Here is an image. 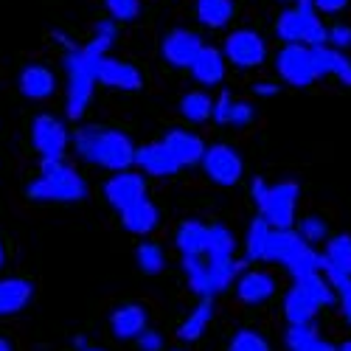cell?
Wrapping results in <instances>:
<instances>
[{"mask_svg": "<svg viewBox=\"0 0 351 351\" xmlns=\"http://www.w3.org/2000/svg\"><path fill=\"white\" fill-rule=\"evenodd\" d=\"M73 146L84 160L99 163L110 171H124L135 163V143L121 130L82 127L73 135Z\"/></svg>", "mask_w": 351, "mask_h": 351, "instance_id": "1", "label": "cell"}, {"mask_svg": "<svg viewBox=\"0 0 351 351\" xmlns=\"http://www.w3.org/2000/svg\"><path fill=\"white\" fill-rule=\"evenodd\" d=\"M28 197L43 202H79L87 197V183L62 158H43L40 178L28 186Z\"/></svg>", "mask_w": 351, "mask_h": 351, "instance_id": "2", "label": "cell"}, {"mask_svg": "<svg viewBox=\"0 0 351 351\" xmlns=\"http://www.w3.org/2000/svg\"><path fill=\"white\" fill-rule=\"evenodd\" d=\"M265 261H278V265H284L289 270L292 278L324 267V256L315 253L309 247V242H304L301 233L292 230V228H273L270 230L267 245H265Z\"/></svg>", "mask_w": 351, "mask_h": 351, "instance_id": "3", "label": "cell"}, {"mask_svg": "<svg viewBox=\"0 0 351 351\" xmlns=\"http://www.w3.org/2000/svg\"><path fill=\"white\" fill-rule=\"evenodd\" d=\"M65 71H68V104L65 112L68 119H82L87 104L93 99V87H96V76H93V65L99 56L87 53L84 48H76L73 43L65 48Z\"/></svg>", "mask_w": 351, "mask_h": 351, "instance_id": "4", "label": "cell"}, {"mask_svg": "<svg viewBox=\"0 0 351 351\" xmlns=\"http://www.w3.org/2000/svg\"><path fill=\"white\" fill-rule=\"evenodd\" d=\"M298 183H278L267 186L265 180H253V199L258 206V217H265L270 228H292L295 225V202H298Z\"/></svg>", "mask_w": 351, "mask_h": 351, "instance_id": "5", "label": "cell"}, {"mask_svg": "<svg viewBox=\"0 0 351 351\" xmlns=\"http://www.w3.org/2000/svg\"><path fill=\"white\" fill-rule=\"evenodd\" d=\"M276 68H278L281 79L287 84H292V87H306V84H312L317 79L312 45H304V43H287L278 51Z\"/></svg>", "mask_w": 351, "mask_h": 351, "instance_id": "6", "label": "cell"}, {"mask_svg": "<svg viewBox=\"0 0 351 351\" xmlns=\"http://www.w3.org/2000/svg\"><path fill=\"white\" fill-rule=\"evenodd\" d=\"M222 53H225V60L233 62L237 68H258L267 60V43L258 32H253V28H239V32L228 34Z\"/></svg>", "mask_w": 351, "mask_h": 351, "instance_id": "7", "label": "cell"}, {"mask_svg": "<svg viewBox=\"0 0 351 351\" xmlns=\"http://www.w3.org/2000/svg\"><path fill=\"white\" fill-rule=\"evenodd\" d=\"M202 169L206 174L219 183V186H237L245 174V163L239 158V152L233 149L228 143H214V146H206V155H202Z\"/></svg>", "mask_w": 351, "mask_h": 351, "instance_id": "8", "label": "cell"}, {"mask_svg": "<svg viewBox=\"0 0 351 351\" xmlns=\"http://www.w3.org/2000/svg\"><path fill=\"white\" fill-rule=\"evenodd\" d=\"M68 141L71 135L65 124L53 119V115H37L32 121V143L43 158H62L68 149Z\"/></svg>", "mask_w": 351, "mask_h": 351, "instance_id": "9", "label": "cell"}, {"mask_svg": "<svg viewBox=\"0 0 351 351\" xmlns=\"http://www.w3.org/2000/svg\"><path fill=\"white\" fill-rule=\"evenodd\" d=\"M93 76H96L99 84L112 87V90H127V93L138 90V87L143 84L141 71H138L135 65L121 62V60H112V56H107V53L96 60V65H93Z\"/></svg>", "mask_w": 351, "mask_h": 351, "instance_id": "10", "label": "cell"}, {"mask_svg": "<svg viewBox=\"0 0 351 351\" xmlns=\"http://www.w3.org/2000/svg\"><path fill=\"white\" fill-rule=\"evenodd\" d=\"M202 48V40L199 34L189 32V28H174L163 37V60L171 65V68H189L194 62V56L199 53Z\"/></svg>", "mask_w": 351, "mask_h": 351, "instance_id": "11", "label": "cell"}, {"mask_svg": "<svg viewBox=\"0 0 351 351\" xmlns=\"http://www.w3.org/2000/svg\"><path fill=\"white\" fill-rule=\"evenodd\" d=\"M104 197H107V202L112 208H127V206H132L135 199H141V197H146V183H143V178L141 174H132V171H115L112 178L104 183Z\"/></svg>", "mask_w": 351, "mask_h": 351, "instance_id": "12", "label": "cell"}, {"mask_svg": "<svg viewBox=\"0 0 351 351\" xmlns=\"http://www.w3.org/2000/svg\"><path fill=\"white\" fill-rule=\"evenodd\" d=\"M135 166L141 171H146V174H152V178H171V174L180 171L178 160L171 158V152L166 149L163 141L135 146Z\"/></svg>", "mask_w": 351, "mask_h": 351, "instance_id": "13", "label": "cell"}, {"mask_svg": "<svg viewBox=\"0 0 351 351\" xmlns=\"http://www.w3.org/2000/svg\"><path fill=\"white\" fill-rule=\"evenodd\" d=\"M166 149L171 152V158L178 160V166H197L202 160V155H206V143L199 141V135L194 132H186V130H171L166 138Z\"/></svg>", "mask_w": 351, "mask_h": 351, "instance_id": "14", "label": "cell"}, {"mask_svg": "<svg viewBox=\"0 0 351 351\" xmlns=\"http://www.w3.org/2000/svg\"><path fill=\"white\" fill-rule=\"evenodd\" d=\"M312 53H315L317 79L320 76H335L346 87H351V60L343 51H337L332 45H312Z\"/></svg>", "mask_w": 351, "mask_h": 351, "instance_id": "15", "label": "cell"}, {"mask_svg": "<svg viewBox=\"0 0 351 351\" xmlns=\"http://www.w3.org/2000/svg\"><path fill=\"white\" fill-rule=\"evenodd\" d=\"M225 53L222 51H217V48H211V45H202L199 48V53L194 56V62L189 65V71H191V76L199 82V84H219L222 79H225Z\"/></svg>", "mask_w": 351, "mask_h": 351, "instance_id": "16", "label": "cell"}, {"mask_svg": "<svg viewBox=\"0 0 351 351\" xmlns=\"http://www.w3.org/2000/svg\"><path fill=\"white\" fill-rule=\"evenodd\" d=\"M158 208H155V202L149 197H141L135 199L132 206L121 208V225L130 230V233H138V237H143V233H152L158 228Z\"/></svg>", "mask_w": 351, "mask_h": 351, "instance_id": "17", "label": "cell"}, {"mask_svg": "<svg viewBox=\"0 0 351 351\" xmlns=\"http://www.w3.org/2000/svg\"><path fill=\"white\" fill-rule=\"evenodd\" d=\"M276 292V278L270 273H261V270H250V273H242L239 281H237V295L239 301L245 304H265L267 298H273Z\"/></svg>", "mask_w": 351, "mask_h": 351, "instance_id": "18", "label": "cell"}, {"mask_svg": "<svg viewBox=\"0 0 351 351\" xmlns=\"http://www.w3.org/2000/svg\"><path fill=\"white\" fill-rule=\"evenodd\" d=\"M56 90V79L45 65H28L20 73V93L32 101H43L51 99Z\"/></svg>", "mask_w": 351, "mask_h": 351, "instance_id": "19", "label": "cell"}, {"mask_svg": "<svg viewBox=\"0 0 351 351\" xmlns=\"http://www.w3.org/2000/svg\"><path fill=\"white\" fill-rule=\"evenodd\" d=\"M34 298V284L28 278H0V315H17Z\"/></svg>", "mask_w": 351, "mask_h": 351, "instance_id": "20", "label": "cell"}, {"mask_svg": "<svg viewBox=\"0 0 351 351\" xmlns=\"http://www.w3.org/2000/svg\"><path fill=\"white\" fill-rule=\"evenodd\" d=\"M110 326H112V335L119 340H132L146 329V309L138 306V304H124V306H119L112 312Z\"/></svg>", "mask_w": 351, "mask_h": 351, "instance_id": "21", "label": "cell"}, {"mask_svg": "<svg viewBox=\"0 0 351 351\" xmlns=\"http://www.w3.org/2000/svg\"><path fill=\"white\" fill-rule=\"evenodd\" d=\"M320 306L306 295L301 287H292L284 298V315L289 320V326H304V324H312V317Z\"/></svg>", "mask_w": 351, "mask_h": 351, "instance_id": "22", "label": "cell"}, {"mask_svg": "<svg viewBox=\"0 0 351 351\" xmlns=\"http://www.w3.org/2000/svg\"><path fill=\"white\" fill-rule=\"evenodd\" d=\"M183 270H186L191 292H197L199 298H214L217 295L214 281H211V270L199 256H183Z\"/></svg>", "mask_w": 351, "mask_h": 351, "instance_id": "23", "label": "cell"}, {"mask_svg": "<svg viewBox=\"0 0 351 351\" xmlns=\"http://www.w3.org/2000/svg\"><path fill=\"white\" fill-rule=\"evenodd\" d=\"M206 239H208V225L194 222V219L183 222L178 228V237H174L183 256H202L206 253Z\"/></svg>", "mask_w": 351, "mask_h": 351, "instance_id": "24", "label": "cell"}, {"mask_svg": "<svg viewBox=\"0 0 351 351\" xmlns=\"http://www.w3.org/2000/svg\"><path fill=\"white\" fill-rule=\"evenodd\" d=\"M197 20L206 28H225L233 20V0H197Z\"/></svg>", "mask_w": 351, "mask_h": 351, "instance_id": "25", "label": "cell"}, {"mask_svg": "<svg viewBox=\"0 0 351 351\" xmlns=\"http://www.w3.org/2000/svg\"><path fill=\"white\" fill-rule=\"evenodd\" d=\"M295 287H301L317 306H329L335 301V287L329 284V278L320 273V270H312V273L298 276L295 278Z\"/></svg>", "mask_w": 351, "mask_h": 351, "instance_id": "26", "label": "cell"}, {"mask_svg": "<svg viewBox=\"0 0 351 351\" xmlns=\"http://www.w3.org/2000/svg\"><path fill=\"white\" fill-rule=\"evenodd\" d=\"M237 253V242H233V233L225 225H211L208 228V239H206V253L208 261H228Z\"/></svg>", "mask_w": 351, "mask_h": 351, "instance_id": "27", "label": "cell"}, {"mask_svg": "<svg viewBox=\"0 0 351 351\" xmlns=\"http://www.w3.org/2000/svg\"><path fill=\"white\" fill-rule=\"evenodd\" d=\"M211 317H214V301L211 298H202L199 301V306L183 320V326H180V340H199L202 337V332L208 329V324H211Z\"/></svg>", "mask_w": 351, "mask_h": 351, "instance_id": "28", "label": "cell"}, {"mask_svg": "<svg viewBox=\"0 0 351 351\" xmlns=\"http://www.w3.org/2000/svg\"><path fill=\"white\" fill-rule=\"evenodd\" d=\"M324 267H332V270H340V273L351 276V237L340 233V237H332L326 242ZM320 273H324V270H320Z\"/></svg>", "mask_w": 351, "mask_h": 351, "instance_id": "29", "label": "cell"}, {"mask_svg": "<svg viewBox=\"0 0 351 351\" xmlns=\"http://www.w3.org/2000/svg\"><path fill=\"white\" fill-rule=\"evenodd\" d=\"M211 110H214V99L206 93V90H191L183 96L180 101V112L186 115V119L191 124H202L211 119Z\"/></svg>", "mask_w": 351, "mask_h": 351, "instance_id": "30", "label": "cell"}, {"mask_svg": "<svg viewBox=\"0 0 351 351\" xmlns=\"http://www.w3.org/2000/svg\"><path fill=\"white\" fill-rule=\"evenodd\" d=\"M270 222L265 217H256L247 228V239H245V250H247V258L250 261H261L265 258V245H267V237H270Z\"/></svg>", "mask_w": 351, "mask_h": 351, "instance_id": "31", "label": "cell"}, {"mask_svg": "<svg viewBox=\"0 0 351 351\" xmlns=\"http://www.w3.org/2000/svg\"><path fill=\"white\" fill-rule=\"evenodd\" d=\"M115 43V20H101L96 23V32H93V40L84 45L87 53H93V56H104Z\"/></svg>", "mask_w": 351, "mask_h": 351, "instance_id": "32", "label": "cell"}, {"mask_svg": "<svg viewBox=\"0 0 351 351\" xmlns=\"http://www.w3.org/2000/svg\"><path fill=\"white\" fill-rule=\"evenodd\" d=\"M135 256H138V267H141L146 276H158V273L166 267L163 250H160L158 245H152V242H143Z\"/></svg>", "mask_w": 351, "mask_h": 351, "instance_id": "33", "label": "cell"}, {"mask_svg": "<svg viewBox=\"0 0 351 351\" xmlns=\"http://www.w3.org/2000/svg\"><path fill=\"white\" fill-rule=\"evenodd\" d=\"M276 34H278V40H284V45L287 43H301V17H298L295 9H284L278 14Z\"/></svg>", "mask_w": 351, "mask_h": 351, "instance_id": "34", "label": "cell"}, {"mask_svg": "<svg viewBox=\"0 0 351 351\" xmlns=\"http://www.w3.org/2000/svg\"><path fill=\"white\" fill-rule=\"evenodd\" d=\"M324 276H326L329 284L335 287L337 298H340V304H343V312H346V317L351 320V276H346V273H340V270H332V267H324Z\"/></svg>", "mask_w": 351, "mask_h": 351, "instance_id": "35", "label": "cell"}, {"mask_svg": "<svg viewBox=\"0 0 351 351\" xmlns=\"http://www.w3.org/2000/svg\"><path fill=\"white\" fill-rule=\"evenodd\" d=\"M228 351H270V343L253 329H239L233 335Z\"/></svg>", "mask_w": 351, "mask_h": 351, "instance_id": "36", "label": "cell"}, {"mask_svg": "<svg viewBox=\"0 0 351 351\" xmlns=\"http://www.w3.org/2000/svg\"><path fill=\"white\" fill-rule=\"evenodd\" d=\"M104 6H107V12H110L112 20L127 23V20H135L138 17L141 0H104Z\"/></svg>", "mask_w": 351, "mask_h": 351, "instance_id": "37", "label": "cell"}, {"mask_svg": "<svg viewBox=\"0 0 351 351\" xmlns=\"http://www.w3.org/2000/svg\"><path fill=\"white\" fill-rule=\"evenodd\" d=\"M298 233H301V239L309 242V245L324 242V239H326V222L317 219V217H306V219H301Z\"/></svg>", "mask_w": 351, "mask_h": 351, "instance_id": "38", "label": "cell"}, {"mask_svg": "<svg viewBox=\"0 0 351 351\" xmlns=\"http://www.w3.org/2000/svg\"><path fill=\"white\" fill-rule=\"evenodd\" d=\"M326 45H332V48H337V51L351 48V28H348V25L326 28Z\"/></svg>", "mask_w": 351, "mask_h": 351, "instance_id": "39", "label": "cell"}, {"mask_svg": "<svg viewBox=\"0 0 351 351\" xmlns=\"http://www.w3.org/2000/svg\"><path fill=\"white\" fill-rule=\"evenodd\" d=\"M253 115H256V110H253L247 101H233L228 124H233V127H245V124H250V121H253Z\"/></svg>", "mask_w": 351, "mask_h": 351, "instance_id": "40", "label": "cell"}, {"mask_svg": "<svg viewBox=\"0 0 351 351\" xmlns=\"http://www.w3.org/2000/svg\"><path fill=\"white\" fill-rule=\"evenodd\" d=\"M230 107H233V96H230V93H219V99L214 101V110H211V119H214L217 124H228Z\"/></svg>", "mask_w": 351, "mask_h": 351, "instance_id": "41", "label": "cell"}, {"mask_svg": "<svg viewBox=\"0 0 351 351\" xmlns=\"http://www.w3.org/2000/svg\"><path fill=\"white\" fill-rule=\"evenodd\" d=\"M135 340H138L141 351H160V348H163V337H160L158 332H149V329H143Z\"/></svg>", "mask_w": 351, "mask_h": 351, "instance_id": "42", "label": "cell"}, {"mask_svg": "<svg viewBox=\"0 0 351 351\" xmlns=\"http://www.w3.org/2000/svg\"><path fill=\"white\" fill-rule=\"evenodd\" d=\"M312 6L317 12H324V14H337L348 6V0H312Z\"/></svg>", "mask_w": 351, "mask_h": 351, "instance_id": "43", "label": "cell"}, {"mask_svg": "<svg viewBox=\"0 0 351 351\" xmlns=\"http://www.w3.org/2000/svg\"><path fill=\"white\" fill-rule=\"evenodd\" d=\"M292 351H337V346H332V343H326V340H320V337L315 335V337H309L304 346L292 348Z\"/></svg>", "mask_w": 351, "mask_h": 351, "instance_id": "44", "label": "cell"}, {"mask_svg": "<svg viewBox=\"0 0 351 351\" xmlns=\"http://www.w3.org/2000/svg\"><path fill=\"white\" fill-rule=\"evenodd\" d=\"M253 90H256V96H261V99H270V96L278 93V84H273V82H258V84H253Z\"/></svg>", "mask_w": 351, "mask_h": 351, "instance_id": "45", "label": "cell"}, {"mask_svg": "<svg viewBox=\"0 0 351 351\" xmlns=\"http://www.w3.org/2000/svg\"><path fill=\"white\" fill-rule=\"evenodd\" d=\"M0 351H12V346H9V340H3V337H0Z\"/></svg>", "mask_w": 351, "mask_h": 351, "instance_id": "46", "label": "cell"}, {"mask_svg": "<svg viewBox=\"0 0 351 351\" xmlns=\"http://www.w3.org/2000/svg\"><path fill=\"white\" fill-rule=\"evenodd\" d=\"M337 351H351V340H348V343H343V346H337Z\"/></svg>", "mask_w": 351, "mask_h": 351, "instance_id": "47", "label": "cell"}, {"mask_svg": "<svg viewBox=\"0 0 351 351\" xmlns=\"http://www.w3.org/2000/svg\"><path fill=\"white\" fill-rule=\"evenodd\" d=\"M3 258H6V253H3V247H0V267H3Z\"/></svg>", "mask_w": 351, "mask_h": 351, "instance_id": "48", "label": "cell"}, {"mask_svg": "<svg viewBox=\"0 0 351 351\" xmlns=\"http://www.w3.org/2000/svg\"><path fill=\"white\" fill-rule=\"evenodd\" d=\"M82 351H104V348H82Z\"/></svg>", "mask_w": 351, "mask_h": 351, "instance_id": "49", "label": "cell"}]
</instances>
